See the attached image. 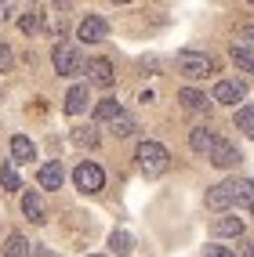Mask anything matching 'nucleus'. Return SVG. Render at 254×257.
Listing matches in <instances>:
<instances>
[{"label": "nucleus", "instance_id": "nucleus-1", "mask_svg": "<svg viewBox=\"0 0 254 257\" xmlns=\"http://www.w3.org/2000/svg\"><path fill=\"white\" fill-rule=\"evenodd\" d=\"M51 62H55V73H58V76H80L83 69H88V58L76 51V44H65V40L55 44Z\"/></svg>", "mask_w": 254, "mask_h": 257}, {"label": "nucleus", "instance_id": "nucleus-2", "mask_svg": "<svg viewBox=\"0 0 254 257\" xmlns=\"http://www.w3.org/2000/svg\"><path fill=\"white\" fill-rule=\"evenodd\" d=\"M134 160H138V167H142V174H145V178L163 174L167 163H171V156H167V149H163L160 142H142L138 152H134Z\"/></svg>", "mask_w": 254, "mask_h": 257}, {"label": "nucleus", "instance_id": "nucleus-3", "mask_svg": "<svg viewBox=\"0 0 254 257\" xmlns=\"http://www.w3.org/2000/svg\"><path fill=\"white\" fill-rule=\"evenodd\" d=\"M175 65H178V73H182L185 80H203V76L214 73V58L203 55V51H178Z\"/></svg>", "mask_w": 254, "mask_h": 257}, {"label": "nucleus", "instance_id": "nucleus-4", "mask_svg": "<svg viewBox=\"0 0 254 257\" xmlns=\"http://www.w3.org/2000/svg\"><path fill=\"white\" fill-rule=\"evenodd\" d=\"M73 181H76L80 192H98V188L106 185V174H102L98 163H80V167L73 170Z\"/></svg>", "mask_w": 254, "mask_h": 257}, {"label": "nucleus", "instance_id": "nucleus-5", "mask_svg": "<svg viewBox=\"0 0 254 257\" xmlns=\"http://www.w3.org/2000/svg\"><path fill=\"white\" fill-rule=\"evenodd\" d=\"M88 80L95 83V87H113L116 83V73H113V62L109 58H88Z\"/></svg>", "mask_w": 254, "mask_h": 257}, {"label": "nucleus", "instance_id": "nucleus-6", "mask_svg": "<svg viewBox=\"0 0 254 257\" xmlns=\"http://www.w3.org/2000/svg\"><path fill=\"white\" fill-rule=\"evenodd\" d=\"M106 33H109V26H106V19H102V15H88V19L76 26V37H80L83 44H98V40H106Z\"/></svg>", "mask_w": 254, "mask_h": 257}, {"label": "nucleus", "instance_id": "nucleus-7", "mask_svg": "<svg viewBox=\"0 0 254 257\" xmlns=\"http://www.w3.org/2000/svg\"><path fill=\"white\" fill-rule=\"evenodd\" d=\"M243 156H240V149H236L232 142H225V138H218L214 142V149H211V163L214 167H222V170H229V167H236Z\"/></svg>", "mask_w": 254, "mask_h": 257}, {"label": "nucleus", "instance_id": "nucleus-8", "mask_svg": "<svg viewBox=\"0 0 254 257\" xmlns=\"http://www.w3.org/2000/svg\"><path fill=\"white\" fill-rule=\"evenodd\" d=\"M247 94V83L243 80H222L214 87V101H222V105H240Z\"/></svg>", "mask_w": 254, "mask_h": 257}, {"label": "nucleus", "instance_id": "nucleus-9", "mask_svg": "<svg viewBox=\"0 0 254 257\" xmlns=\"http://www.w3.org/2000/svg\"><path fill=\"white\" fill-rule=\"evenodd\" d=\"M229 192H232V207H254V181L250 178L229 181Z\"/></svg>", "mask_w": 254, "mask_h": 257}, {"label": "nucleus", "instance_id": "nucleus-10", "mask_svg": "<svg viewBox=\"0 0 254 257\" xmlns=\"http://www.w3.org/2000/svg\"><path fill=\"white\" fill-rule=\"evenodd\" d=\"M178 101H182L189 112H207V109H211V98L203 94V91H196V87H182V91H178Z\"/></svg>", "mask_w": 254, "mask_h": 257}, {"label": "nucleus", "instance_id": "nucleus-11", "mask_svg": "<svg viewBox=\"0 0 254 257\" xmlns=\"http://www.w3.org/2000/svg\"><path fill=\"white\" fill-rule=\"evenodd\" d=\"M203 203H207L211 210H229V207H232V192H229V181H222V185L207 188V196H203Z\"/></svg>", "mask_w": 254, "mask_h": 257}, {"label": "nucleus", "instance_id": "nucleus-12", "mask_svg": "<svg viewBox=\"0 0 254 257\" xmlns=\"http://www.w3.org/2000/svg\"><path fill=\"white\" fill-rule=\"evenodd\" d=\"M214 131H207V127H193L189 131V145H193V152H200V156H211V149H214Z\"/></svg>", "mask_w": 254, "mask_h": 257}, {"label": "nucleus", "instance_id": "nucleus-13", "mask_svg": "<svg viewBox=\"0 0 254 257\" xmlns=\"http://www.w3.org/2000/svg\"><path fill=\"white\" fill-rule=\"evenodd\" d=\"M22 214L33 221V225H44L47 221V210H44V199L37 196V192H26L22 196Z\"/></svg>", "mask_w": 254, "mask_h": 257}, {"label": "nucleus", "instance_id": "nucleus-14", "mask_svg": "<svg viewBox=\"0 0 254 257\" xmlns=\"http://www.w3.org/2000/svg\"><path fill=\"white\" fill-rule=\"evenodd\" d=\"M33 156H37V145H33L26 134H15L11 138V163H29Z\"/></svg>", "mask_w": 254, "mask_h": 257}, {"label": "nucleus", "instance_id": "nucleus-15", "mask_svg": "<svg viewBox=\"0 0 254 257\" xmlns=\"http://www.w3.org/2000/svg\"><path fill=\"white\" fill-rule=\"evenodd\" d=\"M211 235L240 239V235H243V221H240V217H214V221H211Z\"/></svg>", "mask_w": 254, "mask_h": 257}, {"label": "nucleus", "instance_id": "nucleus-16", "mask_svg": "<svg viewBox=\"0 0 254 257\" xmlns=\"http://www.w3.org/2000/svg\"><path fill=\"white\" fill-rule=\"evenodd\" d=\"M83 109H88V83H76V87L65 94V112L76 116V112H83Z\"/></svg>", "mask_w": 254, "mask_h": 257}, {"label": "nucleus", "instance_id": "nucleus-17", "mask_svg": "<svg viewBox=\"0 0 254 257\" xmlns=\"http://www.w3.org/2000/svg\"><path fill=\"white\" fill-rule=\"evenodd\" d=\"M37 181H40L44 188H62V181H65V170H62V163H47V167H40Z\"/></svg>", "mask_w": 254, "mask_h": 257}, {"label": "nucleus", "instance_id": "nucleus-18", "mask_svg": "<svg viewBox=\"0 0 254 257\" xmlns=\"http://www.w3.org/2000/svg\"><path fill=\"white\" fill-rule=\"evenodd\" d=\"M120 112H124L120 101H116V98H106V101H98V105H95V123H113Z\"/></svg>", "mask_w": 254, "mask_h": 257}, {"label": "nucleus", "instance_id": "nucleus-19", "mask_svg": "<svg viewBox=\"0 0 254 257\" xmlns=\"http://www.w3.org/2000/svg\"><path fill=\"white\" fill-rule=\"evenodd\" d=\"M229 55H232V62L240 65L243 73H254V47H247V44H236V47L229 51Z\"/></svg>", "mask_w": 254, "mask_h": 257}, {"label": "nucleus", "instance_id": "nucleus-20", "mask_svg": "<svg viewBox=\"0 0 254 257\" xmlns=\"http://www.w3.org/2000/svg\"><path fill=\"white\" fill-rule=\"evenodd\" d=\"M4 257H29V243L22 235H8V243H4Z\"/></svg>", "mask_w": 254, "mask_h": 257}, {"label": "nucleus", "instance_id": "nucleus-21", "mask_svg": "<svg viewBox=\"0 0 254 257\" xmlns=\"http://www.w3.org/2000/svg\"><path fill=\"white\" fill-rule=\"evenodd\" d=\"M0 181H4L8 192H19V188H22V181H19V174H15V163H11V160L0 167Z\"/></svg>", "mask_w": 254, "mask_h": 257}, {"label": "nucleus", "instance_id": "nucleus-22", "mask_svg": "<svg viewBox=\"0 0 254 257\" xmlns=\"http://www.w3.org/2000/svg\"><path fill=\"white\" fill-rule=\"evenodd\" d=\"M236 127H240L243 134H250V138H254V105H247V109H240V112H236Z\"/></svg>", "mask_w": 254, "mask_h": 257}, {"label": "nucleus", "instance_id": "nucleus-23", "mask_svg": "<svg viewBox=\"0 0 254 257\" xmlns=\"http://www.w3.org/2000/svg\"><path fill=\"white\" fill-rule=\"evenodd\" d=\"M113 134H116V138H127V134H134V119H131L127 112H120V116L113 119Z\"/></svg>", "mask_w": 254, "mask_h": 257}, {"label": "nucleus", "instance_id": "nucleus-24", "mask_svg": "<svg viewBox=\"0 0 254 257\" xmlns=\"http://www.w3.org/2000/svg\"><path fill=\"white\" fill-rule=\"evenodd\" d=\"M19 29H22V33H37V29H40V11H37V8L26 11L22 19H19Z\"/></svg>", "mask_w": 254, "mask_h": 257}, {"label": "nucleus", "instance_id": "nucleus-25", "mask_svg": "<svg viewBox=\"0 0 254 257\" xmlns=\"http://www.w3.org/2000/svg\"><path fill=\"white\" fill-rule=\"evenodd\" d=\"M73 142L95 149V145H98V134H95V127H80V131H73Z\"/></svg>", "mask_w": 254, "mask_h": 257}, {"label": "nucleus", "instance_id": "nucleus-26", "mask_svg": "<svg viewBox=\"0 0 254 257\" xmlns=\"http://www.w3.org/2000/svg\"><path fill=\"white\" fill-rule=\"evenodd\" d=\"M109 243H113V250H116V253H131V235H127V232H113Z\"/></svg>", "mask_w": 254, "mask_h": 257}, {"label": "nucleus", "instance_id": "nucleus-27", "mask_svg": "<svg viewBox=\"0 0 254 257\" xmlns=\"http://www.w3.org/2000/svg\"><path fill=\"white\" fill-rule=\"evenodd\" d=\"M11 65H15V55H11V47L0 40V73H11Z\"/></svg>", "mask_w": 254, "mask_h": 257}, {"label": "nucleus", "instance_id": "nucleus-28", "mask_svg": "<svg viewBox=\"0 0 254 257\" xmlns=\"http://www.w3.org/2000/svg\"><path fill=\"white\" fill-rule=\"evenodd\" d=\"M203 257H236L229 246H203Z\"/></svg>", "mask_w": 254, "mask_h": 257}, {"label": "nucleus", "instance_id": "nucleus-29", "mask_svg": "<svg viewBox=\"0 0 254 257\" xmlns=\"http://www.w3.org/2000/svg\"><path fill=\"white\" fill-rule=\"evenodd\" d=\"M240 37H243V40H250V44H254V22H250V26H243V29H240Z\"/></svg>", "mask_w": 254, "mask_h": 257}, {"label": "nucleus", "instance_id": "nucleus-30", "mask_svg": "<svg viewBox=\"0 0 254 257\" xmlns=\"http://www.w3.org/2000/svg\"><path fill=\"white\" fill-rule=\"evenodd\" d=\"M240 246H243V250H240L243 257H254V243H250V239H243V243H240Z\"/></svg>", "mask_w": 254, "mask_h": 257}, {"label": "nucleus", "instance_id": "nucleus-31", "mask_svg": "<svg viewBox=\"0 0 254 257\" xmlns=\"http://www.w3.org/2000/svg\"><path fill=\"white\" fill-rule=\"evenodd\" d=\"M8 11H11V4H0V22L8 19Z\"/></svg>", "mask_w": 254, "mask_h": 257}, {"label": "nucleus", "instance_id": "nucleus-32", "mask_svg": "<svg viewBox=\"0 0 254 257\" xmlns=\"http://www.w3.org/2000/svg\"><path fill=\"white\" fill-rule=\"evenodd\" d=\"M37 257H55V253H47V250H37Z\"/></svg>", "mask_w": 254, "mask_h": 257}, {"label": "nucleus", "instance_id": "nucleus-33", "mask_svg": "<svg viewBox=\"0 0 254 257\" xmlns=\"http://www.w3.org/2000/svg\"><path fill=\"white\" fill-rule=\"evenodd\" d=\"M91 257H106V253H91Z\"/></svg>", "mask_w": 254, "mask_h": 257}, {"label": "nucleus", "instance_id": "nucleus-34", "mask_svg": "<svg viewBox=\"0 0 254 257\" xmlns=\"http://www.w3.org/2000/svg\"><path fill=\"white\" fill-rule=\"evenodd\" d=\"M250 210H254V207H250Z\"/></svg>", "mask_w": 254, "mask_h": 257}]
</instances>
